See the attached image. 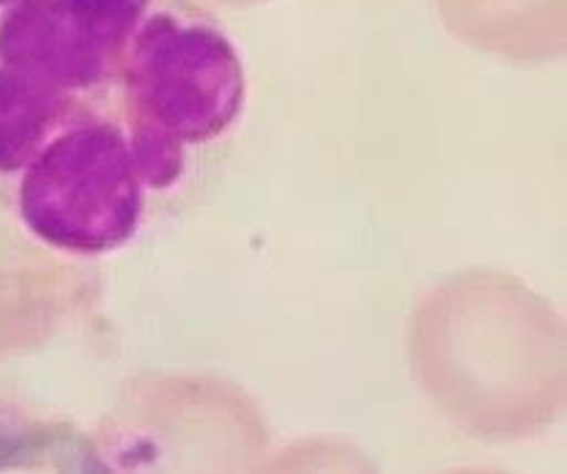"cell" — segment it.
I'll return each mask as SVG.
<instances>
[{"label": "cell", "mask_w": 567, "mask_h": 474, "mask_svg": "<svg viewBox=\"0 0 567 474\" xmlns=\"http://www.w3.org/2000/svg\"><path fill=\"white\" fill-rule=\"evenodd\" d=\"M239 50L206 17L154 0L115 83V115L152 195L187 173L193 152L219 141L245 113Z\"/></svg>", "instance_id": "6da1fadb"}, {"label": "cell", "mask_w": 567, "mask_h": 474, "mask_svg": "<svg viewBox=\"0 0 567 474\" xmlns=\"http://www.w3.org/2000/svg\"><path fill=\"white\" fill-rule=\"evenodd\" d=\"M6 189L28 234L80 258L107 256L135 239L152 198L115 113L63 126Z\"/></svg>", "instance_id": "7a4b0ae2"}, {"label": "cell", "mask_w": 567, "mask_h": 474, "mask_svg": "<svg viewBox=\"0 0 567 474\" xmlns=\"http://www.w3.org/2000/svg\"><path fill=\"white\" fill-rule=\"evenodd\" d=\"M154 0H17L0 9V63L115 113V83Z\"/></svg>", "instance_id": "3957f363"}, {"label": "cell", "mask_w": 567, "mask_h": 474, "mask_svg": "<svg viewBox=\"0 0 567 474\" xmlns=\"http://www.w3.org/2000/svg\"><path fill=\"white\" fill-rule=\"evenodd\" d=\"M113 110L72 100L0 63V184H11L44 146L78 118Z\"/></svg>", "instance_id": "277c9868"}, {"label": "cell", "mask_w": 567, "mask_h": 474, "mask_svg": "<svg viewBox=\"0 0 567 474\" xmlns=\"http://www.w3.org/2000/svg\"><path fill=\"white\" fill-rule=\"evenodd\" d=\"M277 474H349V470H343V466H332V472H329L327 464H312L310 472L305 470V466H291L288 472H277Z\"/></svg>", "instance_id": "5b68a950"}, {"label": "cell", "mask_w": 567, "mask_h": 474, "mask_svg": "<svg viewBox=\"0 0 567 474\" xmlns=\"http://www.w3.org/2000/svg\"><path fill=\"white\" fill-rule=\"evenodd\" d=\"M11 3H17V0H0V9H3V6H11Z\"/></svg>", "instance_id": "8992f818"}]
</instances>
